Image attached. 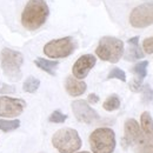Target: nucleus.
I'll return each instance as SVG.
<instances>
[{"mask_svg":"<svg viewBox=\"0 0 153 153\" xmlns=\"http://www.w3.org/2000/svg\"><path fill=\"white\" fill-rule=\"evenodd\" d=\"M90 145L93 153H113L115 149V134L108 127L94 130L90 135Z\"/></svg>","mask_w":153,"mask_h":153,"instance_id":"5","label":"nucleus"},{"mask_svg":"<svg viewBox=\"0 0 153 153\" xmlns=\"http://www.w3.org/2000/svg\"><path fill=\"white\" fill-rule=\"evenodd\" d=\"M26 107L25 100L7 96L0 97V117L16 118L20 115Z\"/></svg>","mask_w":153,"mask_h":153,"instance_id":"8","label":"nucleus"},{"mask_svg":"<svg viewBox=\"0 0 153 153\" xmlns=\"http://www.w3.org/2000/svg\"><path fill=\"white\" fill-rule=\"evenodd\" d=\"M147 66H149V61L145 60V61L138 62L133 67V73L135 78H134L133 81L131 82L130 87L133 90L134 92H138L140 90L141 82H143V80L145 79V76L147 74Z\"/></svg>","mask_w":153,"mask_h":153,"instance_id":"13","label":"nucleus"},{"mask_svg":"<svg viewBox=\"0 0 153 153\" xmlns=\"http://www.w3.org/2000/svg\"><path fill=\"white\" fill-rule=\"evenodd\" d=\"M143 99H144V101H146V102L153 101V90L149 85H145V86L143 87Z\"/></svg>","mask_w":153,"mask_h":153,"instance_id":"23","label":"nucleus"},{"mask_svg":"<svg viewBox=\"0 0 153 153\" xmlns=\"http://www.w3.org/2000/svg\"><path fill=\"white\" fill-rule=\"evenodd\" d=\"M124 131H125L124 140L127 143V145H133L135 143V140L143 133V131L140 130L139 124L134 119H127L125 121Z\"/></svg>","mask_w":153,"mask_h":153,"instance_id":"11","label":"nucleus"},{"mask_svg":"<svg viewBox=\"0 0 153 153\" xmlns=\"http://www.w3.org/2000/svg\"><path fill=\"white\" fill-rule=\"evenodd\" d=\"M67 119V115L61 113L59 110H56L54 112H52V114L48 117V120L51 123H54V124H61V123H65V120Z\"/></svg>","mask_w":153,"mask_h":153,"instance_id":"22","label":"nucleus"},{"mask_svg":"<svg viewBox=\"0 0 153 153\" xmlns=\"http://www.w3.org/2000/svg\"><path fill=\"white\" fill-rule=\"evenodd\" d=\"M72 111L76 120L80 123L93 124L100 119L99 114L85 100H74L72 102Z\"/></svg>","mask_w":153,"mask_h":153,"instance_id":"9","label":"nucleus"},{"mask_svg":"<svg viewBox=\"0 0 153 153\" xmlns=\"http://www.w3.org/2000/svg\"><path fill=\"white\" fill-rule=\"evenodd\" d=\"M130 24L135 28H144L153 24V2L134 7L130 14Z\"/></svg>","mask_w":153,"mask_h":153,"instance_id":"7","label":"nucleus"},{"mask_svg":"<svg viewBox=\"0 0 153 153\" xmlns=\"http://www.w3.org/2000/svg\"><path fill=\"white\" fill-rule=\"evenodd\" d=\"M140 121H141L143 133L146 137L153 138V119L151 114L149 112H144L140 117Z\"/></svg>","mask_w":153,"mask_h":153,"instance_id":"17","label":"nucleus"},{"mask_svg":"<svg viewBox=\"0 0 153 153\" xmlns=\"http://www.w3.org/2000/svg\"><path fill=\"white\" fill-rule=\"evenodd\" d=\"M143 47H144V51L149 54L153 53V37L151 38H146L143 41Z\"/></svg>","mask_w":153,"mask_h":153,"instance_id":"24","label":"nucleus"},{"mask_svg":"<svg viewBox=\"0 0 153 153\" xmlns=\"http://www.w3.org/2000/svg\"><path fill=\"white\" fill-rule=\"evenodd\" d=\"M20 120L18 119H13V120H5V119H0V130L4 132H11L14 131L17 128H19Z\"/></svg>","mask_w":153,"mask_h":153,"instance_id":"20","label":"nucleus"},{"mask_svg":"<svg viewBox=\"0 0 153 153\" xmlns=\"http://www.w3.org/2000/svg\"><path fill=\"white\" fill-rule=\"evenodd\" d=\"M96 54L104 61L118 62L124 54V42L114 37H102L97 46Z\"/></svg>","mask_w":153,"mask_h":153,"instance_id":"3","label":"nucleus"},{"mask_svg":"<svg viewBox=\"0 0 153 153\" xmlns=\"http://www.w3.org/2000/svg\"><path fill=\"white\" fill-rule=\"evenodd\" d=\"M52 145L60 153H74L81 147V139L76 130L61 128L53 134Z\"/></svg>","mask_w":153,"mask_h":153,"instance_id":"4","label":"nucleus"},{"mask_svg":"<svg viewBox=\"0 0 153 153\" xmlns=\"http://www.w3.org/2000/svg\"><path fill=\"white\" fill-rule=\"evenodd\" d=\"M97 62V59L93 54H84L80 58H78L73 67H72V73L76 79H84L86 78L90 71L94 67Z\"/></svg>","mask_w":153,"mask_h":153,"instance_id":"10","label":"nucleus"},{"mask_svg":"<svg viewBox=\"0 0 153 153\" xmlns=\"http://www.w3.org/2000/svg\"><path fill=\"white\" fill-rule=\"evenodd\" d=\"M65 88L67 91V93L72 97H79L85 93L87 85L85 81L76 79L74 76H67L66 81H65Z\"/></svg>","mask_w":153,"mask_h":153,"instance_id":"12","label":"nucleus"},{"mask_svg":"<svg viewBox=\"0 0 153 153\" xmlns=\"http://www.w3.org/2000/svg\"><path fill=\"white\" fill-rule=\"evenodd\" d=\"M102 107L104 110L108 111V112H112V111H115L120 107V99L117 94H112L102 104Z\"/></svg>","mask_w":153,"mask_h":153,"instance_id":"19","label":"nucleus"},{"mask_svg":"<svg viewBox=\"0 0 153 153\" xmlns=\"http://www.w3.org/2000/svg\"><path fill=\"white\" fill-rule=\"evenodd\" d=\"M107 79H118V80H121V81H126V73L121 68L114 67L110 71Z\"/></svg>","mask_w":153,"mask_h":153,"instance_id":"21","label":"nucleus"},{"mask_svg":"<svg viewBox=\"0 0 153 153\" xmlns=\"http://www.w3.org/2000/svg\"><path fill=\"white\" fill-rule=\"evenodd\" d=\"M0 64L4 74L11 81L21 79V66L24 64V56L11 48H2L0 54Z\"/></svg>","mask_w":153,"mask_h":153,"instance_id":"2","label":"nucleus"},{"mask_svg":"<svg viewBox=\"0 0 153 153\" xmlns=\"http://www.w3.org/2000/svg\"><path fill=\"white\" fill-rule=\"evenodd\" d=\"M132 146L135 153H153V138L141 133Z\"/></svg>","mask_w":153,"mask_h":153,"instance_id":"14","label":"nucleus"},{"mask_svg":"<svg viewBox=\"0 0 153 153\" xmlns=\"http://www.w3.org/2000/svg\"><path fill=\"white\" fill-rule=\"evenodd\" d=\"M74 48H76V42L73 38L65 37L48 41L44 46V53L52 59H60L71 56Z\"/></svg>","mask_w":153,"mask_h":153,"instance_id":"6","label":"nucleus"},{"mask_svg":"<svg viewBox=\"0 0 153 153\" xmlns=\"http://www.w3.org/2000/svg\"><path fill=\"white\" fill-rule=\"evenodd\" d=\"M40 86V80L36 76H28L25 81H24V85H22V88L25 92L27 93H34Z\"/></svg>","mask_w":153,"mask_h":153,"instance_id":"18","label":"nucleus"},{"mask_svg":"<svg viewBox=\"0 0 153 153\" xmlns=\"http://www.w3.org/2000/svg\"><path fill=\"white\" fill-rule=\"evenodd\" d=\"M88 101L91 102V104H97L98 101H99V97L94 94V93H91L90 96H88Z\"/></svg>","mask_w":153,"mask_h":153,"instance_id":"25","label":"nucleus"},{"mask_svg":"<svg viewBox=\"0 0 153 153\" xmlns=\"http://www.w3.org/2000/svg\"><path fill=\"white\" fill-rule=\"evenodd\" d=\"M50 8L45 0H28L22 13L21 24L28 31L40 28L48 18Z\"/></svg>","mask_w":153,"mask_h":153,"instance_id":"1","label":"nucleus"},{"mask_svg":"<svg viewBox=\"0 0 153 153\" xmlns=\"http://www.w3.org/2000/svg\"><path fill=\"white\" fill-rule=\"evenodd\" d=\"M78 153H90V152H86V151H84V152H78Z\"/></svg>","mask_w":153,"mask_h":153,"instance_id":"26","label":"nucleus"},{"mask_svg":"<svg viewBox=\"0 0 153 153\" xmlns=\"http://www.w3.org/2000/svg\"><path fill=\"white\" fill-rule=\"evenodd\" d=\"M34 64L38 66L40 70L45 71L46 73L51 74V76H56V70L59 66L58 61H53V60H47L44 58H37L34 60Z\"/></svg>","mask_w":153,"mask_h":153,"instance_id":"16","label":"nucleus"},{"mask_svg":"<svg viewBox=\"0 0 153 153\" xmlns=\"http://www.w3.org/2000/svg\"><path fill=\"white\" fill-rule=\"evenodd\" d=\"M139 38L138 37H134V38L128 39V45H130V48L127 51V54L125 56L126 60H130V61H133V60H138V59H141L144 57V53L141 52L140 47H139Z\"/></svg>","mask_w":153,"mask_h":153,"instance_id":"15","label":"nucleus"}]
</instances>
